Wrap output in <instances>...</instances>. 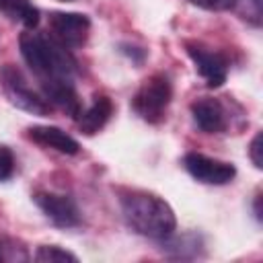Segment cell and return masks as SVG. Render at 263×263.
I'll use <instances>...</instances> for the list:
<instances>
[{
  "label": "cell",
  "mask_w": 263,
  "mask_h": 263,
  "mask_svg": "<svg viewBox=\"0 0 263 263\" xmlns=\"http://www.w3.org/2000/svg\"><path fill=\"white\" fill-rule=\"evenodd\" d=\"M121 214L127 226L148 238L164 240L177 228L173 208L158 195L148 191H132L121 197Z\"/></svg>",
  "instance_id": "1"
},
{
  "label": "cell",
  "mask_w": 263,
  "mask_h": 263,
  "mask_svg": "<svg viewBox=\"0 0 263 263\" xmlns=\"http://www.w3.org/2000/svg\"><path fill=\"white\" fill-rule=\"evenodd\" d=\"M21 55L27 66L41 78H72L76 70V62L70 55L68 47L58 43L51 35L45 37L41 33L25 31L18 39Z\"/></svg>",
  "instance_id": "2"
},
{
  "label": "cell",
  "mask_w": 263,
  "mask_h": 263,
  "mask_svg": "<svg viewBox=\"0 0 263 263\" xmlns=\"http://www.w3.org/2000/svg\"><path fill=\"white\" fill-rule=\"evenodd\" d=\"M173 99V86L166 74H152L142 82L132 99L134 111L148 123H158L164 119L166 107Z\"/></svg>",
  "instance_id": "3"
},
{
  "label": "cell",
  "mask_w": 263,
  "mask_h": 263,
  "mask_svg": "<svg viewBox=\"0 0 263 263\" xmlns=\"http://www.w3.org/2000/svg\"><path fill=\"white\" fill-rule=\"evenodd\" d=\"M0 82H2V90H4L6 99L10 101V105H14L16 109L27 111L31 115H39V117L49 115L51 105L41 95H37L33 88H29L27 80L14 66L6 64L0 70Z\"/></svg>",
  "instance_id": "4"
},
{
  "label": "cell",
  "mask_w": 263,
  "mask_h": 263,
  "mask_svg": "<svg viewBox=\"0 0 263 263\" xmlns=\"http://www.w3.org/2000/svg\"><path fill=\"white\" fill-rule=\"evenodd\" d=\"M183 166L193 179H197L199 183H205V185H226L236 177L234 164L199 154V152L185 154Z\"/></svg>",
  "instance_id": "5"
},
{
  "label": "cell",
  "mask_w": 263,
  "mask_h": 263,
  "mask_svg": "<svg viewBox=\"0 0 263 263\" xmlns=\"http://www.w3.org/2000/svg\"><path fill=\"white\" fill-rule=\"evenodd\" d=\"M51 37L68 49L84 45L90 33V18L80 12H53L49 16Z\"/></svg>",
  "instance_id": "6"
},
{
  "label": "cell",
  "mask_w": 263,
  "mask_h": 263,
  "mask_svg": "<svg viewBox=\"0 0 263 263\" xmlns=\"http://www.w3.org/2000/svg\"><path fill=\"white\" fill-rule=\"evenodd\" d=\"M187 53L195 64V70L205 80L210 88H218L226 82L228 76V60L220 51H214L201 43H187Z\"/></svg>",
  "instance_id": "7"
},
{
  "label": "cell",
  "mask_w": 263,
  "mask_h": 263,
  "mask_svg": "<svg viewBox=\"0 0 263 263\" xmlns=\"http://www.w3.org/2000/svg\"><path fill=\"white\" fill-rule=\"evenodd\" d=\"M33 199H35L37 208L45 214V218H49L55 226L70 228V226L80 224L78 205L74 203V199L70 195L53 193V191H39V193H35Z\"/></svg>",
  "instance_id": "8"
},
{
  "label": "cell",
  "mask_w": 263,
  "mask_h": 263,
  "mask_svg": "<svg viewBox=\"0 0 263 263\" xmlns=\"http://www.w3.org/2000/svg\"><path fill=\"white\" fill-rule=\"evenodd\" d=\"M41 88H43V99L49 105L58 107L60 111H64L74 119L80 115L82 103L72 84V78H47V80H41Z\"/></svg>",
  "instance_id": "9"
},
{
  "label": "cell",
  "mask_w": 263,
  "mask_h": 263,
  "mask_svg": "<svg viewBox=\"0 0 263 263\" xmlns=\"http://www.w3.org/2000/svg\"><path fill=\"white\" fill-rule=\"evenodd\" d=\"M191 117L195 125L205 134H220L228 127V115L218 99L203 97L191 103Z\"/></svg>",
  "instance_id": "10"
},
{
  "label": "cell",
  "mask_w": 263,
  "mask_h": 263,
  "mask_svg": "<svg viewBox=\"0 0 263 263\" xmlns=\"http://www.w3.org/2000/svg\"><path fill=\"white\" fill-rule=\"evenodd\" d=\"M29 138L43 148H51V150H55L60 154H68V156L78 154V150H80V144L70 134H66L64 129L53 127V125H33V127H29Z\"/></svg>",
  "instance_id": "11"
},
{
  "label": "cell",
  "mask_w": 263,
  "mask_h": 263,
  "mask_svg": "<svg viewBox=\"0 0 263 263\" xmlns=\"http://www.w3.org/2000/svg\"><path fill=\"white\" fill-rule=\"evenodd\" d=\"M111 113H113V103H111V99L105 97V95H97V97L92 99V103H90L84 111H80V115L76 117L80 132H84L86 136L97 134L99 129L105 127V123L109 121Z\"/></svg>",
  "instance_id": "12"
},
{
  "label": "cell",
  "mask_w": 263,
  "mask_h": 263,
  "mask_svg": "<svg viewBox=\"0 0 263 263\" xmlns=\"http://www.w3.org/2000/svg\"><path fill=\"white\" fill-rule=\"evenodd\" d=\"M0 10L12 21L23 23L27 29H35L39 25V10L31 0H0Z\"/></svg>",
  "instance_id": "13"
},
{
  "label": "cell",
  "mask_w": 263,
  "mask_h": 263,
  "mask_svg": "<svg viewBox=\"0 0 263 263\" xmlns=\"http://www.w3.org/2000/svg\"><path fill=\"white\" fill-rule=\"evenodd\" d=\"M31 259L27 247L12 238V236H0V263H27Z\"/></svg>",
  "instance_id": "14"
},
{
  "label": "cell",
  "mask_w": 263,
  "mask_h": 263,
  "mask_svg": "<svg viewBox=\"0 0 263 263\" xmlns=\"http://www.w3.org/2000/svg\"><path fill=\"white\" fill-rule=\"evenodd\" d=\"M39 263H76L78 257L58 245H41L33 257Z\"/></svg>",
  "instance_id": "15"
},
{
  "label": "cell",
  "mask_w": 263,
  "mask_h": 263,
  "mask_svg": "<svg viewBox=\"0 0 263 263\" xmlns=\"http://www.w3.org/2000/svg\"><path fill=\"white\" fill-rule=\"evenodd\" d=\"M234 8L242 14V18H247L253 25L261 23V12H263V0H236Z\"/></svg>",
  "instance_id": "16"
},
{
  "label": "cell",
  "mask_w": 263,
  "mask_h": 263,
  "mask_svg": "<svg viewBox=\"0 0 263 263\" xmlns=\"http://www.w3.org/2000/svg\"><path fill=\"white\" fill-rule=\"evenodd\" d=\"M14 175V154L8 146H0V181H8Z\"/></svg>",
  "instance_id": "17"
},
{
  "label": "cell",
  "mask_w": 263,
  "mask_h": 263,
  "mask_svg": "<svg viewBox=\"0 0 263 263\" xmlns=\"http://www.w3.org/2000/svg\"><path fill=\"white\" fill-rule=\"evenodd\" d=\"M189 2H193L195 6L205 8V10H216V12H222V10H232L236 0H189Z\"/></svg>",
  "instance_id": "18"
},
{
  "label": "cell",
  "mask_w": 263,
  "mask_h": 263,
  "mask_svg": "<svg viewBox=\"0 0 263 263\" xmlns=\"http://www.w3.org/2000/svg\"><path fill=\"white\" fill-rule=\"evenodd\" d=\"M261 132L251 140V146H249V156H251V162L255 164V168H261L263 166V158H261Z\"/></svg>",
  "instance_id": "19"
},
{
  "label": "cell",
  "mask_w": 263,
  "mask_h": 263,
  "mask_svg": "<svg viewBox=\"0 0 263 263\" xmlns=\"http://www.w3.org/2000/svg\"><path fill=\"white\" fill-rule=\"evenodd\" d=\"M60 2H70V0H60Z\"/></svg>",
  "instance_id": "20"
}]
</instances>
